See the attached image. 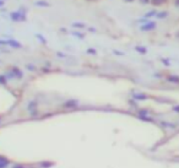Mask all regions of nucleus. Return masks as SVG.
<instances>
[{
	"instance_id": "f03ea898",
	"label": "nucleus",
	"mask_w": 179,
	"mask_h": 168,
	"mask_svg": "<svg viewBox=\"0 0 179 168\" xmlns=\"http://www.w3.org/2000/svg\"><path fill=\"white\" fill-rule=\"evenodd\" d=\"M10 17H11V20H14V21H23V20H25V15L21 14V12H19V11L11 12Z\"/></svg>"
},
{
	"instance_id": "0eeeda50",
	"label": "nucleus",
	"mask_w": 179,
	"mask_h": 168,
	"mask_svg": "<svg viewBox=\"0 0 179 168\" xmlns=\"http://www.w3.org/2000/svg\"><path fill=\"white\" fill-rule=\"evenodd\" d=\"M72 27H75V28H85L86 25L82 23V22H74L72 23Z\"/></svg>"
},
{
	"instance_id": "6e6552de",
	"label": "nucleus",
	"mask_w": 179,
	"mask_h": 168,
	"mask_svg": "<svg viewBox=\"0 0 179 168\" xmlns=\"http://www.w3.org/2000/svg\"><path fill=\"white\" fill-rule=\"evenodd\" d=\"M34 5H38V6H48L49 4H48V3H45V1H36V3H34Z\"/></svg>"
},
{
	"instance_id": "1a4fd4ad",
	"label": "nucleus",
	"mask_w": 179,
	"mask_h": 168,
	"mask_svg": "<svg viewBox=\"0 0 179 168\" xmlns=\"http://www.w3.org/2000/svg\"><path fill=\"white\" fill-rule=\"evenodd\" d=\"M136 50L141 52V53H146V49H145V48H141V47H136Z\"/></svg>"
},
{
	"instance_id": "ddd939ff",
	"label": "nucleus",
	"mask_w": 179,
	"mask_h": 168,
	"mask_svg": "<svg viewBox=\"0 0 179 168\" xmlns=\"http://www.w3.org/2000/svg\"><path fill=\"white\" fill-rule=\"evenodd\" d=\"M3 5H4V3L1 1V0H0V6H3Z\"/></svg>"
},
{
	"instance_id": "9d476101",
	"label": "nucleus",
	"mask_w": 179,
	"mask_h": 168,
	"mask_svg": "<svg viewBox=\"0 0 179 168\" xmlns=\"http://www.w3.org/2000/svg\"><path fill=\"white\" fill-rule=\"evenodd\" d=\"M140 3L141 4H148V3H151V0H140Z\"/></svg>"
},
{
	"instance_id": "20e7f679",
	"label": "nucleus",
	"mask_w": 179,
	"mask_h": 168,
	"mask_svg": "<svg viewBox=\"0 0 179 168\" xmlns=\"http://www.w3.org/2000/svg\"><path fill=\"white\" fill-rule=\"evenodd\" d=\"M166 3H167V0H151V4L153 6H161Z\"/></svg>"
},
{
	"instance_id": "7ed1b4c3",
	"label": "nucleus",
	"mask_w": 179,
	"mask_h": 168,
	"mask_svg": "<svg viewBox=\"0 0 179 168\" xmlns=\"http://www.w3.org/2000/svg\"><path fill=\"white\" fill-rule=\"evenodd\" d=\"M167 16H168V11H160V12H157V14H156V17L158 20H163Z\"/></svg>"
},
{
	"instance_id": "39448f33",
	"label": "nucleus",
	"mask_w": 179,
	"mask_h": 168,
	"mask_svg": "<svg viewBox=\"0 0 179 168\" xmlns=\"http://www.w3.org/2000/svg\"><path fill=\"white\" fill-rule=\"evenodd\" d=\"M7 44H9V46H11V47H14V48H21V44H20L19 42L14 41V40L7 41Z\"/></svg>"
},
{
	"instance_id": "423d86ee",
	"label": "nucleus",
	"mask_w": 179,
	"mask_h": 168,
	"mask_svg": "<svg viewBox=\"0 0 179 168\" xmlns=\"http://www.w3.org/2000/svg\"><path fill=\"white\" fill-rule=\"evenodd\" d=\"M156 14H157V11H156V10H151V11H148V12H147V14H145V16H144V17L148 20L150 17H153V16H156Z\"/></svg>"
},
{
	"instance_id": "9b49d317",
	"label": "nucleus",
	"mask_w": 179,
	"mask_h": 168,
	"mask_svg": "<svg viewBox=\"0 0 179 168\" xmlns=\"http://www.w3.org/2000/svg\"><path fill=\"white\" fill-rule=\"evenodd\" d=\"M174 5H175L177 7H179V0H175V1H174Z\"/></svg>"
},
{
	"instance_id": "f8f14e48",
	"label": "nucleus",
	"mask_w": 179,
	"mask_h": 168,
	"mask_svg": "<svg viewBox=\"0 0 179 168\" xmlns=\"http://www.w3.org/2000/svg\"><path fill=\"white\" fill-rule=\"evenodd\" d=\"M123 1H125V3H133L134 0H123Z\"/></svg>"
},
{
	"instance_id": "f257e3e1",
	"label": "nucleus",
	"mask_w": 179,
	"mask_h": 168,
	"mask_svg": "<svg viewBox=\"0 0 179 168\" xmlns=\"http://www.w3.org/2000/svg\"><path fill=\"white\" fill-rule=\"evenodd\" d=\"M155 28H156V22H153V21H147V22H145L144 25L140 26V31H142V32L153 31Z\"/></svg>"
}]
</instances>
